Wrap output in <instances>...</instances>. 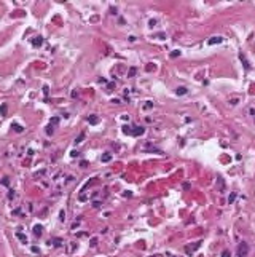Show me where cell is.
<instances>
[{
	"instance_id": "obj_11",
	"label": "cell",
	"mask_w": 255,
	"mask_h": 257,
	"mask_svg": "<svg viewBox=\"0 0 255 257\" xmlns=\"http://www.w3.org/2000/svg\"><path fill=\"white\" fill-rule=\"evenodd\" d=\"M88 121L89 123H91V125H97V117H96V115H89V117H88Z\"/></svg>"
},
{
	"instance_id": "obj_1",
	"label": "cell",
	"mask_w": 255,
	"mask_h": 257,
	"mask_svg": "<svg viewBox=\"0 0 255 257\" xmlns=\"http://www.w3.org/2000/svg\"><path fill=\"white\" fill-rule=\"evenodd\" d=\"M247 252H249V244L242 241L241 244L238 246V257H246V255H247Z\"/></svg>"
},
{
	"instance_id": "obj_8",
	"label": "cell",
	"mask_w": 255,
	"mask_h": 257,
	"mask_svg": "<svg viewBox=\"0 0 255 257\" xmlns=\"http://www.w3.org/2000/svg\"><path fill=\"white\" fill-rule=\"evenodd\" d=\"M100 160H102V163H109L112 160V155H110V153H104V155L100 157Z\"/></svg>"
},
{
	"instance_id": "obj_3",
	"label": "cell",
	"mask_w": 255,
	"mask_h": 257,
	"mask_svg": "<svg viewBox=\"0 0 255 257\" xmlns=\"http://www.w3.org/2000/svg\"><path fill=\"white\" fill-rule=\"evenodd\" d=\"M223 42V37H220V35H217V37H212V38H209V45H215V43H222Z\"/></svg>"
},
{
	"instance_id": "obj_4",
	"label": "cell",
	"mask_w": 255,
	"mask_h": 257,
	"mask_svg": "<svg viewBox=\"0 0 255 257\" xmlns=\"http://www.w3.org/2000/svg\"><path fill=\"white\" fill-rule=\"evenodd\" d=\"M42 43H43V38L42 37H34L32 38V45L34 46H42Z\"/></svg>"
},
{
	"instance_id": "obj_10",
	"label": "cell",
	"mask_w": 255,
	"mask_h": 257,
	"mask_svg": "<svg viewBox=\"0 0 255 257\" xmlns=\"http://www.w3.org/2000/svg\"><path fill=\"white\" fill-rule=\"evenodd\" d=\"M11 128H13V130H15L16 133H22V130H24V128H22L21 125H18V123H13V125H11Z\"/></svg>"
},
{
	"instance_id": "obj_18",
	"label": "cell",
	"mask_w": 255,
	"mask_h": 257,
	"mask_svg": "<svg viewBox=\"0 0 255 257\" xmlns=\"http://www.w3.org/2000/svg\"><path fill=\"white\" fill-rule=\"evenodd\" d=\"M234 198H236V195H234V193H233V195H230L228 201H230V203H233V201H234Z\"/></svg>"
},
{
	"instance_id": "obj_22",
	"label": "cell",
	"mask_w": 255,
	"mask_h": 257,
	"mask_svg": "<svg viewBox=\"0 0 255 257\" xmlns=\"http://www.w3.org/2000/svg\"><path fill=\"white\" fill-rule=\"evenodd\" d=\"M155 24H156V21H155V19H150V26H151V27H153Z\"/></svg>"
},
{
	"instance_id": "obj_16",
	"label": "cell",
	"mask_w": 255,
	"mask_h": 257,
	"mask_svg": "<svg viewBox=\"0 0 255 257\" xmlns=\"http://www.w3.org/2000/svg\"><path fill=\"white\" fill-rule=\"evenodd\" d=\"M177 56H180V51H178V50H175V51H172V53H171V58H177Z\"/></svg>"
},
{
	"instance_id": "obj_6",
	"label": "cell",
	"mask_w": 255,
	"mask_h": 257,
	"mask_svg": "<svg viewBox=\"0 0 255 257\" xmlns=\"http://www.w3.org/2000/svg\"><path fill=\"white\" fill-rule=\"evenodd\" d=\"M16 238H19V240L22 241V244H27V236L22 235L21 232H16Z\"/></svg>"
},
{
	"instance_id": "obj_19",
	"label": "cell",
	"mask_w": 255,
	"mask_h": 257,
	"mask_svg": "<svg viewBox=\"0 0 255 257\" xmlns=\"http://www.w3.org/2000/svg\"><path fill=\"white\" fill-rule=\"evenodd\" d=\"M134 74H136V69H134V67H132V69H131V70H129V74H128V77H132V75H134Z\"/></svg>"
},
{
	"instance_id": "obj_9",
	"label": "cell",
	"mask_w": 255,
	"mask_h": 257,
	"mask_svg": "<svg viewBox=\"0 0 255 257\" xmlns=\"http://www.w3.org/2000/svg\"><path fill=\"white\" fill-rule=\"evenodd\" d=\"M175 93H177L178 96H183V94H187V88H185V86H180V88L175 89Z\"/></svg>"
},
{
	"instance_id": "obj_13",
	"label": "cell",
	"mask_w": 255,
	"mask_h": 257,
	"mask_svg": "<svg viewBox=\"0 0 255 257\" xmlns=\"http://www.w3.org/2000/svg\"><path fill=\"white\" fill-rule=\"evenodd\" d=\"M83 139H85V133H80V136H78V137L75 139V144H80V142H81Z\"/></svg>"
},
{
	"instance_id": "obj_17",
	"label": "cell",
	"mask_w": 255,
	"mask_h": 257,
	"mask_svg": "<svg viewBox=\"0 0 255 257\" xmlns=\"http://www.w3.org/2000/svg\"><path fill=\"white\" fill-rule=\"evenodd\" d=\"M222 257H230V251H228V249H225V251L222 252Z\"/></svg>"
},
{
	"instance_id": "obj_20",
	"label": "cell",
	"mask_w": 255,
	"mask_h": 257,
	"mask_svg": "<svg viewBox=\"0 0 255 257\" xmlns=\"http://www.w3.org/2000/svg\"><path fill=\"white\" fill-rule=\"evenodd\" d=\"M64 219H66V212L61 211V221H64Z\"/></svg>"
},
{
	"instance_id": "obj_23",
	"label": "cell",
	"mask_w": 255,
	"mask_h": 257,
	"mask_svg": "<svg viewBox=\"0 0 255 257\" xmlns=\"http://www.w3.org/2000/svg\"><path fill=\"white\" fill-rule=\"evenodd\" d=\"M151 107V102H145V109H150Z\"/></svg>"
},
{
	"instance_id": "obj_15",
	"label": "cell",
	"mask_w": 255,
	"mask_h": 257,
	"mask_svg": "<svg viewBox=\"0 0 255 257\" xmlns=\"http://www.w3.org/2000/svg\"><path fill=\"white\" fill-rule=\"evenodd\" d=\"M58 123H59V118H58V117H54L53 120H51V121H49V125H53V126H56Z\"/></svg>"
},
{
	"instance_id": "obj_5",
	"label": "cell",
	"mask_w": 255,
	"mask_h": 257,
	"mask_svg": "<svg viewBox=\"0 0 255 257\" xmlns=\"http://www.w3.org/2000/svg\"><path fill=\"white\" fill-rule=\"evenodd\" d=\"M239 59H241L242 62H244V67H246V70H250V64L247 62V59H246V56H244V54H242V53L239 54Z\"/></svg>"
},
{
	"instance_id": "obj_12",
	"label": "cell",
	"mask_w": 255,
	"mask_h": 257,
	"mask_svg": "<svg viewBox=\"0 0 255 257\" xmlns=\"http://www.w3.org/2000/svg\"><path fill=\"white\" fill-rule=\"evenodd\" d=\"M53 133H54V126H53V125H48V126H46V134L51 136Z\"/></svg>"
},
{
	"instance_id": "obj_14",
	"label": "cell",
	"mask_w": 255,
	"mask_h": 257,
	"mask_svg": "<svg viewBox=\"0 0 255 257\" xmlns=\"http://www.w3.org/2000/svg\"><path fill=\"white\" fill-rule=\"evenodd\" d=\"M0 112H2V115H3V117L7 115V104H2V107H0Z\"/></svg>"
},
{
	"instance_id": "obj_2",
	"label": "cell",
	"mask_w": 255,
	"mask_h": 257,
	"mask_svg": "<svg viewBox=\"0 0 255 257\" xmlns=\"http://www.w3.org/2000/svg\"><path fill=\"white\" fill-rule=\"evenodd\" d=\"M132 130H134V131L131 133V136H140V134L145 133V128H142V126H134Z\"/></svg>"
},
{
	"instance_id": "obj_21",
	"label": "cell",
	"mask_w": 255,
	"mask_h": 257,
	"mask_svg": "<svg viewBox=\"0 0 255 257\" xmlns=\"http://www.w3.org/2000/svg\"><path fill=\"white\" fill-rule=\"evenodd\" d=\"M43 91H45V96H48V86H46V85L43 86Z\"/></svg>"
},
{
	"instance_id": "obj_7",
	"label": "cell",
	"mask_w": 255,
	"mask_h": 257,
	"mask_svg": "<svg viewBox=\"0 0 255 257\" xmlns=\"http://www.w3.org/2000/svg\"><path fill=\"white\" fill-rule=\"evenodd\" d=\"M42 230H43L42 225H35V227H34V235H35V236H40V235H42Z\"/></svg>"
}]
</instances>
